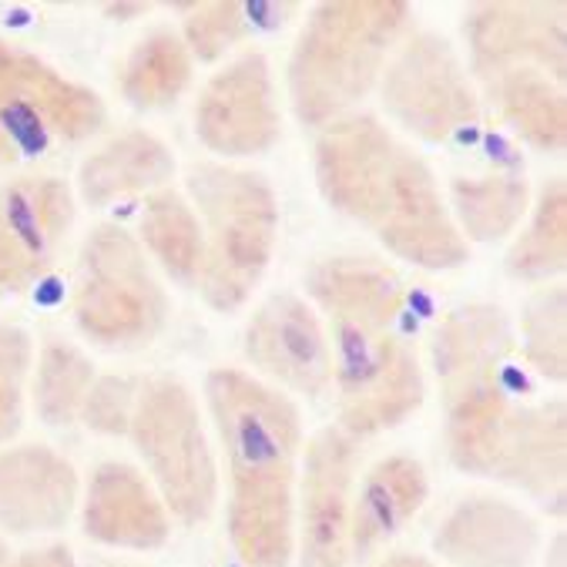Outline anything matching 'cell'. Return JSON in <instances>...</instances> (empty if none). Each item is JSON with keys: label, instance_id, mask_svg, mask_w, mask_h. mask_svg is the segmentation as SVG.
<instances>
[{"label": "cell", "instance_id": "6da1fadb", "mask_svg": "<svg viewBox=\"0 0 567 567\" xmlns=\"http://www.w3.org/2000/svg\"><path fill=\"white\" fill-rule=\"evenodd\" d=\"M316 182L326 202L350 215L403 262L443 272L467 262V243L450 218L430 165L380 118L347 115L316 142Z\"/></svg>", "mask_w": 567, "mask_h": 567}, {"label": "cell", "instance_id": "83f0119b", "mask_svg": "<svg viewBox=\"0 0 567 567\" xmlns=\"http://www.w3.org/2000/svg\"><path fill=\"white\" fill-rule=\"evenodd\" d=\"M567 266V195H564V178H550L530 215L524 233L517 236L507 269L514 279L524 282H547L560 276Z\"/></svg>", "mask_w": 567, "mask_h": 567}, {"label": "cell", "instance_id": "ba28073f", "mask_svg": "<svg viewBox=\"0 0 567 567\" xmlns=\"http://www.w3.org/2000/svg\"><path fill=\"white\" fill-rule=\"evenodd\" d=\"M380 94L400 128L433 145L457 138L481 122V101L464 61L430 31L396 44L380 74Z\"/></svg>", "mask_w": 567, "mask_h": 567}, {"label": "cell", "instance_id": "4316f807", "mask_svg": "<svg viewBox=\"0 0 567 567\" xmlns=\"http://www.w3.org/2000/svg\"><path fill=\"white\" fill-rule=\"evenodd\" d=\"M188 81H192V54L185 41L172 31H155L145 41H138L135 51L128 54L118 87L128 104L142 111H158L178 101Z\"/></svg>", "mask_w": 567, "mask_h": 567}, {"label": "cell", "instance_id": "4dcf8cb0", "mask_svg": "<svg viewBox=\"0 0 567 567\" xmlns=\"http://www.w3.org/2000/svg\"><path fill=\"white\" fill-rule=\"evenodd\" d=\"M249 24H252L249 4H229V0H218V4H195V8H188L182 41L192 58L215 61L249 34Z\"/></svg>", "mask_w": 567, "mask_h": 567}, {"label": "cell", "instance_id": "e575fe53", "mask_svg": "<svg viewBox=\"0 0 567 567\" xmlns=\"http://www.w3.org/2000/svg\"><path fill=\"white\" fill-rule=\"evenodd\" d=\"M380 567H436V564H430L426 557H413V554H393Z\"/></svg>", "mask_w": 567, "mask_h": 567}, {"label": "cell", "instance_id": "8d00e7d4", "mask_svg": "<svg viewBox=\"0 0 567 567\" xmlns=\"http://www.w3.org/2000/svg\"><path fill=\"white\" fill-rule=\"evenodd\" d=\"M148 8L145 4H125V8H111V14H118V18H132V14H145Z\"/></svg>", "mask_w": 567, "mask_h": 567}, {"label": "cell", "instance_id": "44dd1931", "mask_svg": "<svg viewBox=\"0 0 567 567\" xmlns=\"http://www.w3.org/2000/svg\"><path fill=\"white\" fill-rule=\"evenodd\" d=\"M426 471L413 457H386L380 461L353 501L350 514V554H370L383 547L393 534H400L426 501Z\"/></svg>", "mask_w": 567, "mask_h": 567}, {"label": "cell", "instance_id": "d4e9b609", "mask_svg": "<svg viewBox=\"0 0 567 567\" xmlns=\"http://www.w3.org/2000/svg\"><path fill=\"white\" fill-rule=\"evenodd\" d=\"M443 403H446V450L453 467H461L464 474L491 477L497 440L511 413V400L501 380L471 386Z\"/></svg>", "mask_w": 567, "mask_h": 567}, {"label": "cell", "instance_id": "3957f363", "mask_svg": "<svg viewBox=\"0 0 567 567\" xmlns=\"http://www.w3.org/2000/svg\"><path fill=\"white\" fill-rule=\"evenodd\" d=\"M410 28L400 0H329L319 4L289 58V97L302 125L326 128L380 84Z\"/></svg>", "mask_w": 567, "mask_h": 567}, {"label": "cell", "instance_id": "9c48e42d", "mask_svg": "<svg viewBox=\"0 0 567 567\" xmlns=\"http://www.w3.org/2000/svg\"><path fill=\"white\" fill-rule=\"evenodd\" d=\"M339 420L353 440L400 426L423 403V370L396 332L339 339L332 357Z\"/></svg>", "mask_w": 567, "mask_h": 567}, {"label": "cell", "instance_id": "30bf717a", "mask_svg": "<svg viewBox=\"0 0 567 567\" xmlns=\"http://www.w3.org/2000/svg\"><path fill=\"white\" fill-rule=\"evenodd\" d=\"M560 0L554 4H520V0H497V4H474L464 14V38L471 48L474 74L491 84L507 71H540L564 84L567 74V38H564Z\"/></svg>", "mask_w": 567, "mask_h": 567}, {"label": "cell", "instance_id": "f1b7e54d", "mask_svg": "<svg viewBox=\"0 0 567 567\" xmlns=\"http://www.w3.org/2000/svg\"><path fill=\"white\" fill-rule=\"evenodd\" d=\"M91 383H94V370H91L87 357L71 343L51 339V343L41 350V360L34 370V410H38V416L51 426L74 423L81 416V406L87 400Z\"/></svg>", "mask_w": 567, "mask_h": 567}, {"label": "cell", "instance_id": "f546056e", "mask_svg": "<svg viewBox=\"0 0 567 567\" xmlns=\"http://www.w3.org/2000/svg\"><path fill=\"white\" fill-rule=\"evenodd\" d=\"M524 357L554 383L567 377V292L564 286H544L524 306Z\"/></svg>", "mask_w": 567, "mask_h": 567}, {"label": "cell", "instance_id": "d590c367", "mask_svg": "<svg viewBox=\"0 0 567 567\" xmlns=\"http://www.w3.org/2000/svg\"><path fill=\"white\" fill-rule=\"evenodd\" d=\"M550 560H547V567H564V537H557L554 540V550L547 554Z\"/></svg>", "mask_w": 567, "mask_h": 567}, {"label": "cell", "instance_id": "74e56055", "mask_svg": "<svg viewBox=\"0 0 567 567\" xmlns=\"http://www.w3.org/2000/svg\"><path fill=\"white\" fill-rule=\"evenodd\" d=\"M0 567H8V547H4V540H0Z\"/></svg>", "mask_w": 567, "mask_h": 567}, {"label": "cell", "instance_id": "1f68e13d", "mask_svg": "<svg viewBox=\"0 0 567 567\" xmlns=\"http://www.w3.org/2000/svg\"><path fill=\"white\" fill-rule=\"evenodd\" d=\"M31 373V336L21 326L0 322V440L21 426L24 386Z\"/></svg>", "mask_w": 567, "mask_h": 567}, {"label": "cell", "instance_id": "277c9868", "mask_svg": "<svg viewBox=\"0 0 567 567\" xmlns=\"http://www.w3.org/2000/svg\"><path fill=\"white\" fill-rule=\"evenodd\" d=\"M188 195L205 246L195 286L212 309L233 312L256 292L272 262L279 236L276 192L256 172L202 162L188 172Z\"/></svg>", "mask_w": 567, "mask_h": 567}, {"label": "cell", "instance_id": "cb8c5ba5", "mask_svg": "<svg viewBox=\"0 0 567 567\" xmlns=\"http://www.w3.org/2000/svg\"><path fill=\"white\" fill-rule=\"evenodd\" d=\"M530 212V188L514 175H477L453 178L450 185V218L464 243H497L507 239Z\"/></svg>", "mask_w": 567, "mask_h": 567}, {"label": "cell", "instance_id": "8992f818", "mask_svg": "<svg viewBox=\"0 0 567 567\" xmlns=\"http://www.w3.org/2000/svg\"><path fill=\"white\" fill-rule=\"evenodd\" d=\"M128 436L148 464L168 514L188 527L208 520L218 497V474L188 386L172 377L145 380Z\"/></svg>", "mask_w": 567, "mask_h": 567}, {"label": "cell", "instance_id": "9a60e30c", "mask_svg": "<svg viewBox=\"0 0 567 567\" xmlns=\"http://www.w3.org/2000/svg\"><path fill=\"white\" fill-rule=\"evenodd\" d=\"M537 524L527 511L501 497H467L453 504L433 534V550L450 567H530Z\"/></svg>", "mask_w": 567, "mask_h": 567}, {"label": "cell", "instance_id": "484cf974", "mask_svg": "<svg viewBox=\"0 0 567 567\" xmlns=\"http://www.w3.org/2000/svg\"><path fill=\"white\" fill-rule=\"evenodd\" d=\"M142 239L155 262L182 286H195L202 272V221L188 198L162 188L142 212Z\"/></svg>", "mask_w": 567, "mask_h": 567}, {"label": "cell", "instance_id": "5bb4252c", "mask_svg": "<svg viewBox=\"0 0 567 567\" xmlns=\"http://www.w3.org/2000/svg\"><path fill=\"white\" fill-rule=\"evenodd\" d=\"M246 360L272 383L326 396L332 386V350L316 312L296 296L266 299L246 326Z\"/></svg>", "mask_w": 567, "mask_h": 567}, {"label": "cell", "instance_id": "e0dca14e", "mask_svg": "<svg viewBox=\"0 0 567 567\" xmlns=\"http://www.w3.org/2000/svg\"><path fill=\"white\" fill-rule=\"evenodd\" d=\"M564 474H567V416L564 400L537 403L507 413L491 477L520 494L564 511Z\"/></svg>", "mask_w": 567, "mask_h": 567}, {"label": "cell", "instance_id": "7402d4cb", "mask_svg": "<svg viewBox=\"0 0 567 567\" xmlns=\"http://www.w3.org/2000/svg\"><path fill=\"white\" fill-rule=\"evenodd\" d=\"M172 172L175 162L162 138L148 132H125L84 158L78 185L84 202L107 205L138 192H162Z\"/></svg>", "mask_w": 567, "mask_h": 567}, {"label": "cell", "instance_id": "d6986e66", "mask_svg": "<svg viewBox=\"0 0 567 567\" xmlns=\"http://www.w3.org/2000/svg\"><path fill=\"white\" fill-rule=\"evenodd\" d=\"M172 520L158 491L128 464H101L84 494V534L107 547L155 550Z\"/></svg>", "mask_w": 567, "mask_h": 567}, {"label": "cell", "instance_id": "52a82bcc", "mask_svg": "<svg viewBox=\"0 0 567 567\" xmlns=\"http://www.w3.org/2000/svg\"><path fill=\"white\" fill-rule=\"evenodd\" d=\"M104 125V104L41 58L0 38V165H14L51 138L84 142Z\"/></svg>", "mask_w": 567, "mask_h": 567}, {"label": "cell", "instance_id": "ac0fdd59", "mask_svg": "<svg viewBox=\"0 0 567 567\" xmlns=\"http://www.w3.org/2000/svg\"><path fill=\"white\" fill-rule=\"evenodd\" d=\"M78 497L74 467L51 446L0 450V530L28 537L68 524Z\"/></svg>", "mask_w": 567, "mask_h": 567}, {"label": "cell", "instance_id": "ffe728a7", "mask_svg": "<svg viewBox=\"0 0 567 567\" xmlns=\"http://www.w3.org/2000/svg\"><path fill=\"white\" fill-rule=\"evenodd\" d=\"M514 347L511 319L501 306L474 302L453 309L433 332L430 360L443 390V400L501 377V367Z\"/></svg>", "mask_w": 567, "mask_h": 567}, {"label": "cell", "instance_id": "7c38bea8", "mask_svg": "<svg viewBox=\"0 0 567 567\" xmlns=\"http://www.w3.org/2000/svg\"><path fill=\"white\" fill-rule=\"evenodd\" d=\"M195 132L215 155L246 158L279 138V107L269 61L249 51L225 64L198 94Z\"/></svg>", "mask_w": 567, "mask_h": 567}, {"label": "cell", "instance_id": "5b68a950", "mask_svg": "<svg viewBox=\"0 0 567 567\" xmlns=\"http://www.w3.org/2000/svg\"><path fill=\"white\" fill-rule=\"evenodd\" d=\"M165 316V289L138 239L111 221L91 229L74 282L78 329L104 350H142L162 332Z\"/></svg>", "mask_w": 567, "mask_h": 567}, {"label": "cell", "instance_id": "603a6c76", "mask_svg": "<svg viewBox=\"0 0 567 567\" xmlns=\"http://www.w3.org/2000/svg\"><path fill=\"white\" fill-rule=\"evenodd\" d=\"M504 125L524 138L530 148L557 155L567 145V104H564V84L554 78L520 68L494 78L487 84Z\"/></svg>", "mask_w": 567, "mask_h": 567}, {"label": "cell", "instance_id": "4fadbf2b", "mask_svg": "<svg viewBox=\"0 0 567 567\" xmlns=\"http://www.w3.org/2000/svg\"><path fill=\"white\" fill-rule=\"evenodd\" d=\"M357 440L339 426L312 436L302 471L299 560L302 567H347L353 514Z\"/></svg>", "mask_w": 567, "mask_h": 567}, {"label": "cell", "instance_id": "7a4b0ae2", "mask_svg": "<svg viewBox=\"0 0 567 567\" xmlns=\"http://www.w3.org/2000/svg\"><path fill=\"white\" fill-rule=\"evenodd\" d=\"M208 406L229 461V534L246 567H289L292 481L299 457V410L292 400L243 370L208 377Z\"/></svg>", "mask_w": 567, "mask_h": 567}, {"label": "cell", "instance_id": "8fae6325", "mask_svg": "<svg viewBox=\"0 0 567 567\" xmlns=\"http://www.w3.org/2000/svg\"><path fill=\"white\" fill-rule=\"evenodd\" d=\"M74 221L61 178L34 175L0 185V299L31 289L58 259Z\"/></svg>", "mask_w": 567, "mask_h": 567}, {"label": "cell", "instance_id": "2e32d148", "mask_svg": "<svg viewBox=\"0 0 567 567\" xmlns=\"http://www.w3.org/2000/svg\"><path fill=\"white\" fill-rule=\"evenodd\" d=\"M309 296L329 316L332 336L393 332L403 312V282L367 256H329L306 272Z\"/></svg>", "mask_w": 567, "mask_h": 567}, {"label": "cell", "instance_id": "836d02e7", "mask_svg": "<svg viewBox=\"0 0 567 567\" xmlns=\"http://www.w3.org/2000/svg\"><path fill=\"white\" fill-rule=\"evenodd\" d=\"M11 567H78V564H74V554L68 547L51 544V547H41V550H28Z\"/></svg>", "mask_w": 567, "mask_h": 567}, {"label": "cell", "instance_id": "d6a6232c", "mask_svg": "<svg viewBox=\"0 0 567 567\" xmlns=\"http://www.w3.org/2000/svg\"><path fill=\"white\" fill-rule=\"evenodd\" d=\"M138 380L128 377H101L91 383L87 400L81 406V420L104 436H128L135 403H138Z\"/></svg>", "mask_w": 567, "mask_h": 567}]
</instances>
